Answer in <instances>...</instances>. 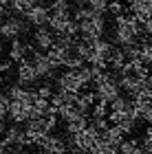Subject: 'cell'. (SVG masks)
I'll return each instance as SVG.
<instances>
[{
    "instance_id": "obj_1",
    "label": "cell",
    "mask_w": 152,
    "mask_h": 154,
    "mask_svg": "<svg viewBox=\"0 0 152 154\" xmlns=\"http://www.w3.org/2000/svg\"><path fill=\"white\" fill-rule=\"evenodd\" d=\"M73 18L77 22L79 38L84 40H99L106 35V18L99 11H93L86 5H77V9L73 11Z\"/></svg>"
},
{
    "instance_id": "obj_2",
    "label": "cell",
    "mask_w": 152,
    "mask_h": 154,
    "mask_svg": "<svg viewBox=\"0 0 152 154\" xmlns=\"http://www.w3.org/2000/svg\"><path fill=\"white\" fill-rule=\"evenodd\" d=\"M31 24L26 22V20L22 16H13V13H9L2 22H0V38L7 40V42H13L18 38H24L26 33H29Z\"/></svg>"
},
{
    "instance_id": "obj_3",
    "label": "cell",
    "mask_w": 152,
    "mask_h": 154,
    "mask_svg": "<svg viewBox=\"0 0 152 154\" xmlns=\"http://www.w3.org/2000/svg\"><path fill=\"white\" fill-rule=\"evenodd\" d=\"M36 148L49 152V154H68V145H66V137L49 132V134H42L38 139Z\"/></svg>"
},
{
    "instance_id": "obj_4",
    "label": "cell",
    "mask_w": 152,
    "mask_h": 154,
    "mask_svg": "<svg viewBox=\"0 0 152 154\" xmlns=\"http://www.w3.org/2000/svg\"><path fill=\"white\" fill-rule=\"evenodd\" d=\"M55 88L66 90V93H82L84 84H82L79 75L75 68H64L60 75H55Z\"/></svg>"
},
{
    "instance_id": "obj_5",
    "label": "cell",
    "mask_w": 152,
    "mask_h": 154,
    "mask_svg": "<svg viewBox=\"0 0 152 154\" xmlns=\"http://www.w3.org/2000/svg\"><path fill=\"white\" fill-rule=\"evenodd\" d=\"M29 60L33 62V66H36L40 79H51V77H55V73H57V66L51 62V57H49V53H46V51H38V48H36Z\"/></svg>"
},
{
    "instance_id": "obj_6",
    "label": "cell",
    "mask_w": 152,
    "mask_h": 154,
    "mask_svg": "<svg viewBox=\"0 0 152 154\" xmlns=\"http://www.w3.org/2000/svg\"><path fill=\"white\" fill-rule=\"evenodd\" d=\"M16 77H18V84L29 86V88H33L38 82H42V79H40V75H38V71H36V66H33V62H31L29 57L22 60V62H18Z\"/></svg>"
},
{
    "instance_id": "obj_7",
    "label": "cell",
    "mask_w": 152,
    "mask_h": 154,
    "mask_svg": "<svg viewBox=\"0 0 152 154\" xmlns=\"http://www.w3.org/2000/svg\"><path fill=\"white\" fill-rule=\"evenodd\" d=\"M55 33L49 24L44 26H36V31H33V46L38 48V51H49V48H53L55 44Z\"/></svg>"
},
{
    "instance_id": "obj_8",
    "label": "cell",
    "mask_w": 152,
    "mask_h": 154,
    "mask_svg": "<svg viewBox=\"0 0 152 154\" xmlns=\"http://www.w3.org/2000/svg\"><path fill=\"white\" fill-rule=\"evenodd\" d=\"M31 110H33V103L31 101H18L13 99L11 106H9V117L13 123H26L31 119Z\"/></svg>"
},
{
    "instance_id": "obj_9",
    "label": "cell",
    "mask_w": 152,
    "mask_h": 154,
    "mask_svg": "<svg viewBox=\"0 0 152 154\" xmlns=\"http://www.w3.org/2000/svg\"><path fill=\"white\" fill-rule=\"evenodd\" d=\"M26 22H29L31 26H44V24H49V18H51V9L46 5L42 2H38L36 7H31L29 11L22 16Z\"/></svg>"
},
{
    "instance_id": "obj_10",
    "label": "cell",
    "mask_w": 152,
    "mask_h": 154,
    "mask_svg": "<svg viewBox=\"0 0 152 154\" xmlns=\"http://www.w3.org/2000/svg\"><path fill=\"white\" fill-rule=\"evenodd\" d=\"M33 51H36V46H33V44L24 42L22 38H18V40H13V42H11V46H9V57L18 64V62H22V60H26V57H31Z\"/></svg>"
},
{
    "instance_id": "obj_11",
    "label": "cell",
    "mask_w": 152,
    "mask_h": 154,
    "mask_svg": "<svg viewBox=\"0 0 152 154\" xmlns=\"http://www.w3.org/2000/svg\"><path fill=\"white\" fill-rule=\"evenodd\" d=\"M126 11L135 13L143 22L148 16H152V0H126Z\"/></svg>"
},
{
    "instance_id": "obj_12",
    "label": "cell",
    "mask_w": 152,
    "mask_h": 154,
    "mask_svg": "<svg viewBox=\"0 0 152 154\" xmlns=\"http://www.w3.org/2000/svg\"><path fill=\"white\" fill-rule=\"evenodd\" d=\"M123 139H126V134H123L121 128H119V125H115V123L108 125V128L101 132V141L106 143V145H113V148H117Z\"/></svg>"
},
{
    "instance_id": "obj_13",
    "label": "cell",
    "mask_w": 152,
    "mask_h": 154,
    "mask_svg": "<svg viewBox=\"0 0 152 154\" xmlns=\"http://www.w3.org/2000/svg\"><path fill=\"white\" fill-rule=\"evenodd\" d=\"M135 101V110H137V117L141 121H146L152 125V97L150 99H132Z\"/></svg>"
},
{
    "instance_id": "obj_14",
    "label": "cell",
    "mask_w": 152,
    "mask_h": 154,
    "mask_svg": "<svg viewBox=\"0 0 152 154\" xmlns=\"http://www.w3.org/2000/svg\"><path fill=\"white\" fill-rule=\"evenodd\" d=\"M40 2V0H9V13H13V16H24L26 11L31 9V7H36Z\"/></svg>"
},
{
    "instance_id": "obj_15",
    "label": "cell",
    "mask_w": 152,
    "mask_h": 154,
    "mask_svg": "<svg viewBox=\"0 0 152 154\" xmlns=\"http://www.w3.org/2000/svg\"><path fill=\"white\" fill-rule=\"evenodd\" d=\"M139 148H141V143L137 141V139L126 137L119 145H117V152H119V154H137V152H139Z\"/></svg>"
},
{
    "instance_id": "obj_16",
    "label": "cell",
    "mask_w": 152,
    "mask_h": 154,
    "mask_svg": "<svg viewBox=\"0 0 152 154\" xmlns=\"http://www.w3.org/2000/svg\"><path fill=\"white\" fill-rule=\"evenodd\" d=\"M51 13H60V16H73V5L68 0H53L49 5Z\"/></svg>"
},
{
    "instance_id": "obj_17",
    "label": "cell",
    "mask_w": 152,
    "mask_h": 154,
    "mask_svg": "<svg viewBox=\"0 0 152 154\" xmlns=\"http://www.w3.org/2000/svg\"><path fill=\"white\" fill-rule=\"evenodd\" d=\"M141 62L152 68V38H146L141 42Z\"/></svg>"
},
{
    "instance_id": "obj_18",
    "label": "cell",
    "mask_w": 152,
    "mask_h": 154,
    "mask_svg": "<svg viewBox=\"0 0 152 154\" xmlns=\"http://www.w3.org/2000/svg\"><path fill=\"white\" fill-rule=\"evenodd\" d=\"M91 115L93 117H108V103H104V101H95V106L91 108Z\"/></svg>"
},
{
    "instance_id": "obj_19",
    "label": "cell",
    "mask_w": 152,
    "mask_h": 154,
    "mask_svg": "<svg viewBox=\"0 0 152 154\" xmlns=\"http://www.w3.org/2000/svg\"><path fill=\"white\" fill-rule=\"evenodd\" d=\"M9 106H11V99L7 93H0V117H7L9 115Z\"/></svg>"
},
{
    "instance_id": "obj_20",
    "label": "cell",
    "mask_w": 152,
    "mask_h": 154,
    "mask_svg": "<svg viewBox=\"0 0 152 154\" xmlns=\"http://www.w3.org/2000/svg\"><path fill=\"white\" fill-rule=\"evenodd\" d=\"M141 26H143V33H146L148 38H152V16H148L146 20H143Z\"/></svg>"
},
{
    "instance_id": "obj_21",
    "label": "cell",
    "mask_w": 152,
    "mask_h": 154,
    "mask_svg": "<svg viewBox=\"0 0 152 154\" xmlns=\"http://www.w3.org/2000/svg\"><path fill=\"white\" fill-rule=\"evenodd\" d=\"M7 16H9V7H7V5H0V22H2Z\"/></svg>"
},
{
    "instance_id": "obj_22",
    "label": "cell",
    "mask_w": 152,
    "mask_h": 154,
    "mask_svg": "<svg viewBox=\"0 0 152 154\" xmlns=\"http://www.w3.org/2000/svg\"><path fill=\"white\" fill-rule=\"evenodd\" d=\"M5 130H7V123H5V117H0V137L5 134Z\"/></svg>"
},
{
    "instance_id": "obj_23",
    "label": "cell",
    "mask_w": 152,
    "mask_h": 154,
    "mask_svg": "<svg viewBox=\"0 0 152 154\" xmlns=\"http://www.w3.org/2000/svg\"><path fill=\"white\" fill-rule=\"evenodd\" d=\"M5 79H7V77H5V73H2V71H0V84H2Z\"/></svg>"
},
{
    "instance_id": "obj_24",
    "label": "cell",
    "mask_w": 152,
    "mask_h": 154,
    "mask_svg": "<svg viewBox=\"0 0 152 154\" xmlns=\"http://www.w3.org/2000/svg\"><path fill=\"white\" fill-rule=\"evenodd\" d=\"M40 2H42V5H51L53 0H40Z\"/></svg>"
},
{
    "instance_id": "obj_25",
    "label": "cell",
    "mask_w": 152,
    "mask_h": 154,
    "mask_svg": "<svg viewBox=\"0 0 152 154\" xmlns=\"http://www.w3.org/2000/svg\"><path fill=\"white\" fill-rule=\"evenodd\" d=\"M0 5H9V0H0Z\"/></svg>"
},
{
    "instance_id": "obj_26",
    "label": "cell",
    "mask_w": 152,
    "mask_h": 154,
    "mask_svg": "<svg viewBox=\"0 0 152 154\" xmlns=\"http://www.w3.org/2000/svg\"><path fill=\"white\" fill-rule=\"evenodd\" d=\"M5 51V44H2V42H0V53H2Z\"/></svg>"
},
{
    "instance_id": "obj_27",
    "label": "cell",
    "mask_w": 152,
    "mask_h": 154,
    "mask_svg": "<svg viewBox=\"0 0 152 154\" xmlns=\"http://www.w3.org/2000/svg\"><path fill=\"white\" fill-rule=\"evenodd\" d=\"M38 154H49V152H44V150H40V152H38Z\"/></svg>"
}]
</instances>
